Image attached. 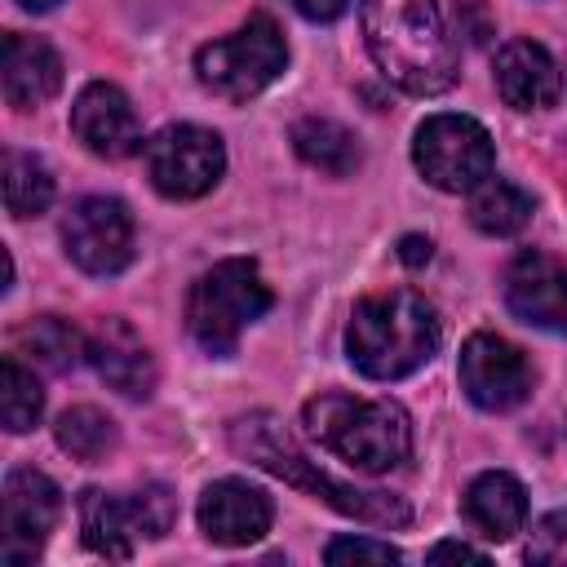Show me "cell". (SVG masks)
I'll return each instance as SVG.
<instances>
[{
  "instance_id": "cell-3",
  "label": "cell",
  "mask_w": 567,
  "mask_h": 567,
  "mask_svg": "<svg viewBox=\"0 0 567 567\" xmlns=\"http://www.w3.org/2000/svg\"><path fill=\"white\" fill-rule=\"evenodd\" d=\"M230 447L239 456H248L252 465L270 470L275 478L328 501L332 509L359 518V523H372V527H403L412 523V509L403 496H390V492H363V487H350V483H337L332 474L319 470V461H310L292 434L270 416V412H252V416H239L230 425Z\"/></svg>"
},
{
  "instance_id": "cell-31",
  "label": "cell",
  "mask_w": 567,
  "mask_h": 567,
  "mask_svg": "<svg viewBox=\"0 0 567 567\" xmlns=\"http://www.w3.org/2000/svg\"><path fill=\"white\" fill-rule=\"evenodd\" d=\"M18 4H22V9H35V13H40V9H53L58 0H18Z\"/></svg>"
},
{
  "instance_id": "cell-12",
  "label": "cell",
  "mask_w": 567,
  "mask_h": 567,
  "mask_svg": "<svg viewBox=\"0 0 567 567\" xmlns=\"http://www.w3.org/2000/svg\"><path fill=\"white\" fill-rule=\"evenodd\" d=\"M461 390L483 412H509L532 394V363L514 341L474 332L461 346Z\"/></svg>"
},
{
  "instance_id": "cell-9",
  "label": "cell",
  "mask_w": 567,
  "mask_h": 567,
  "mask_svg": "<svg viewBox=\"0 0 567 567\" xmlns=\"http://www.w3.org/2000/svg\"><path fill=\"white\" fill-rule=\"evenodd\" d=\"M146 177L164 199H199L217 186L226 168V146L213 128L199 124H168L146 146Z\"/></svg>"
},
{
  "instance_id": "cell-2",
  "label": "cell",
  "mask_w": 567,
  "mask_h": 567,
  "mask_svg": "<svg viewBox=\"0 0 567 567\" xmlns=\"http://www.w3.org/2000/svg\"><path fill=\"white\" fill-rule=\"evenodd\" d=\"M439 350V315L412 288L363 297L346 323V354L368 381H399Z\"/></svg>"
},
{
  "instance_id": "cell-8",
  "label": "cell",
  "mask_w": 567,
  "mask_h": 567,
  "mask_svg": "<svg viewBox=\"0 0 567 567\" xmlns=\"http://www.w3.org/2000/svg\"><path fill=\"white\" fill-rule=\"evenodd\" d=\"M412 159H416V168L430 186H439L447 195H470L478 182L492 177L496 146H492V133L478 120L443 111V115H430L416 128Z\"/></svg>"
},
{
  "instance_id": "cell-28",
  "label": "cell",
  "mask_w": 567,
  "mask_h": 567,
  "mask_svg": "<svg viewBox=\"0 0 567 567\" xmlns=\"http://www.w3.org/2000/svg\"><path fill=\"white\" fill-rule=\"evenodd\" d=\"M301 18H310V22H332V18H341L346 13V4L350 0H288Z\"/></svg>"
},
{
  "instance_id": "cell-7",
  "label": "cell",
  "mask_w": 567,
  "mask_h": 567,
  "mask_svg": "<svg viewBox=\"0 0 567 567\" xmlns=\"http://www.w3.org/2000/svg\"><path fill=\"white\" fill-rule=\"evenodd\" d=\"M177 518V501L164 483H146L128 496H115V492H102V487H89L80 496V527H84V545L102 558H133V540L146 536V540H159L168 536Z\"/></svg>"
},
{
  "instance_id": "cell-26",
  "label": "cell",
  "mask_w": 567,
  "mask_h": 567,
  "mask_svg": "<svg viewBox=\"0 0 567 567\" xmlns=\"http://www.w3.org/2000/svg\"><path fill=\"white\" fill-rule=\"evenodd\" d=\"M527 563H545V567H567V505L549 509L532 540H527Z\"/></svg>"
},
{
  "instance_id": "cell-15",
  "label": "cell",
  "mask_w": 567,
  "mask_h": 567,
  "mask_svg": "<svg viewBox=\"0 0 567 567\" xmlns=\"http://www.w3.org/2000/svg\"><path fill=\"white\" fill-rule=\"evenodd\" d=\"M71 128L84 142V151H93L102 159H124L142 146V128H137L128 97L106 80H93L80 89V97L71 106Z\"/></svg>"
},
{
  "instance_id": "cell-1",
  "label": "cell",
  "mask_w": 567,
  "mask_h": 567,
  "mask_svg": "<svg viewBox=\"0 0 567 567\" xmlns=\"http://www.w3.org/2000/svg\"><path fill=\"white\" fill-rule=\"evenodd\" d=\"M368 53L390 84L434 97L456 80V44L434 0H363Z\"/></svg>"
},
{
  "instance_id": "cell-22",
  "label": "cell",
  "mask_w": 567,
  "mask_h": 567,
  "mask_svg": "<svg viewBox=\"0 0 567 567\" xmlns=\"http://www.w3.org/2000/svg\"><path fill=\"white\" fill-rule=\"evenodd\" d=\"M470 221L483 235H518L532 221V195L505 177H487L470 190Z\"/></svg>"
},
{
  "instance_id": "cell-24",
  "label": "cell",
  "mask_w": 567,
  "mask_h": 567,
  "mask_svg": "<svg viewBox=\"0 0 567 567\" xmlns=\"http://www.w3.org/2000/svg\"><path fill=\"white\" fill-rule=\"evenodd\" d=\"M44 412V390L31 368H22L18 354H4L0 363V421L9 434H27Z\"/></svg>"
},
{
  "instance_id": "cell-30",
  "label": "cell",
  "mask_w": 567,
  "mask_h": 567,
  "mask_svg": "<svg viewBox=\"0 0 567 567\" xmlns=\"http://www.w3.org/2000/svg\"><path fill=\"white\" fill-rule=\"evenodd\" d=\"M430 252H434V248H430L425 235H403V239H399V261H403V266H425Z\"/></svg>"
},
{
  "instance_id": "cell-18",
  "label": "cell",
  "mask_w": 567,
  "mask_h": 567,
  "mask_svg": "<svg viewBox=\"0 0 567 567\" xmlns=\"http://www.w3.org/2000/svg\"><path fill=\"white\" fill-rule=\"evenodd\" d=\"M89 363L97 368V377L128 394V399H146L155 390V359L146 350V341L124 323V319H102L89 332Z\"/></svg>"
},
{
  "instance_id": "cell-27",
  "label": "cell",
  "mask_w": 567,
  "mask_h": 567,
  "mask_svg": "<svg viewBox=\"0 0 567 567\" xmlns=\"http://www.w3.org/2000/svg\"><path fill=\"white\" fill-rule=\"evenodd\" d=\"M328 563H399V549L390 540H368V536H337L323 549Z\"/></svg>"
},
{
  "instance_id": "cell-6",
  "label": "cell",
  "mask_w": 567,
  "mask_h": 567,
  "mask_svg": "<svg viewBox=\"0 0 567 567\" xmlns=\"http://www.w3.org/2000/svg\"><path fill=\"white\" fill-rule=\"evenodd\" d=\"M284 66H288V44L270 13H252L239 31L221 35L195 53L199 84L226 102L257 97L261 89H270L284 75Z\"/></svg>"
},
{
  "instance_id": "cell-29",
  "label": "cell",
  "mask_w": 567,
  "mask_h": 567,
  "mask_svg": "<svg viewBox=\"0 0 567 567\" xmlns=\"http://www.w3.org/2000/svg\"><path fill=\"white\" fill-rule=\"evenodd\" d=\"M447 558H456V563H483V549L461 545V540H439V545L430 549V563H447Z\"/></svg>"
},
{
  "instance_id": "cell-10",
  "label": "cell",
  "mask_w": 567,
  "mask_h": 567,
  "mask_svg": "<svg viewBox=\"0 0 567 567\" xmlns=\"http://www.w3.org/2000/svg\"><path fill=\"white\" fill-rule=\"evenodd\" d=\"M0 563L4 567H27L40 558L58 514H62V492L49 474L40 470H9L4 496H0Z\"/></svg>"
},
{
  "instance_id": "cell-17",
  "label": "cell",
  "mask_w": 567,
  "mask_h": 567,
  "mask_svg": "<svg viewBox=\"0 0 567 567\" xmlns=\"http://www.w3.org/2000/svg\"><path fill=\"white\" fill-rule=\"evenodd\" d=\"M492 66H496V89H501L505 106H514V111H545L563 93L558 62L536 40H505L496 49Z\"/></svg>"
},
{
  "instance_id": "cell-25",
  "label": "cell",
  "mask_w": 567,
  "mask_h": 567,
  "mask_svg": "<svg viewBox=\"0 0 567 567\" xmlns=\"http://www.w3.org/2000/svg\"><path fill=\"white\" fill-rule=\"evenodd\" d=\"M53 204V177L35 155H4V208L13 217H40Z\"/></svg>"
},
{
  "instance_id": "cell-4",
  "label": "cell",
  "mask_w": 567,
  "mask_h": 567,
  "mask_svg": "<svg viewBox=\"0 0 567 567\" xmlns=\"http://www.w3.org/2000/svg\"><path fill=\"white\" fill-rule=\"evenodd\" d=\"M306 434L363 474L399 470L412 456V421L394 399L315 394L301 408Z\"/></svg>"
},
{
  "instance_id": "cell-14",
  "label": "cell",
  "mask_w": 567,
  "mask_h": 567,
  "mask_svg": "<svg viewBox=\"0 0 567 567\" xmlns=\"http://www.w3.org/2000/svg\"><path fill=\"white\" fill-rule=\"evenodd\" d=\"M199 527L213 545H252L270 532L275 505L261 487H248L244 478H217L199 496Z\"/></svg>"
},
{
  "instance_id": "cell-5",
  "label": "cell",
  "mask_w": 567,
  "mask_h": 567,
  "mask_svg": "<svg viewBox=\"0 0 567 567\" xmlns=\"http://www.w3.org/2000/svg\"><path fill=\"white\" fill-rule=\"evenodd\" d=\"M275 306V292L266 288L257 261L248 257H226L217 261L213 270H204L195 284H190V297H186V328L195 337V346L213 359H226L235 354L239 346V332L261 319L266 310Z\"/></svg>"
},
{
  "instance_id": "cell-21",
  "label": "cell",
  "mask_w": 567,
  "mask_h": 567,
  "mask_svg": "<svg viewBox=\"0 0 567 567\" xmlns=\"http://www.w3.org/2000/svg\"><path fill=\"white\" fill-rule=\"evenodd\" d=\"M292 146H297V155H301L310 168L332 173V177H350V173L359 168V159H363L354 133H350L346 124H337V120H323V115L297 120V124H292Z\"/></svg>"
},
{
  "instance_id": "cell-19",
  "label": "cell",
  "mask_w": 567,
  "mask_h": 567,
  "mask_svg": "<svg viewBox=\"0 0 567 567\" xmlns=\"http://www.w3.org/2000/svg\"><path fill=\"white\" fill-rule=\"evenodd\" d=\"M465 518L487 540H509L527 518V492L514 474L487 470L465 487Z\"/></svg>"
},
{
  "instance_id": "cell-11",
  "label": "cell",
  "mask_w": 567,
  "mask_h": 567,
  "mask_svg": "<svg viewBox=\"0 0 567 567\" xmlns=\"http://www.w3.org/2000/svg\"><path fill=\"white\" fill-rule=\"evenodd\" d=\"M62 244L84 275H120L133 261V217L120 199L89 195L66 213Z\"/></svg>"
},
{
  "instance_id": "cell-20",
  "label": "cell",
  "mask_w": 567,
  "mask_h": 567,
  "mask_svg": "<svg viewBox=\"0 0 567 567\" xmlns=\"http://www.w3.org/2000/svg\"><path fill=\"white\" fill-rule=\"evenodd\" d=\"M13 354L31 359V368L44 372H71L80 359H89V337L58 315H40L13 332Z\"/></svg>"
},
{
  "instance_id": "cell-13",
  "label": "cell",
  "mask_w": 567,
  "mask_h": 567,
  "mask_svg": "<svg viewBox=\"0 0 567 567\" xmlns=\"http://www.w3.org/2000/svg\"><path fill=\"white\" fill-rule=\"evenodd\" d=\"M505 306L523 323L567 337V266L540 248H523L505 270Z\"/></svg>"
},
{
  "instance_id": "cell-16",
  "label": "cell",
  "mask_w": 567,
  "mask_h": 567,
  "mask_svg": "<svg viewBox=\"0 0 567 567\" xmlns=\"http://www.w3.org/2000/svg\"><path fill=\"white\" fill-rule=\"evenodd\" d=\"M0 89L13 111H35L62 89V58L49 40L9 31L0 40Z\"/></svg>"
},
{
  "instance_id": "cell-23",
  "label": "cell",
  "mask_w": 567,
  "mask_h": 567,
  "mask_svg": "<svg viewBox=\"0 0 567 567\" xmlns=\"http://www.w3.org/2000/svg\"><path fill=\"white\" fill-rule=\"evenodd\" d=\"M53 439H58V447L71 452L75 461H102V456L115 447L120 434H115V421H111L102 408L80 403V408H66V412L58 416Z\"/></svg>"
}]
</instances>
